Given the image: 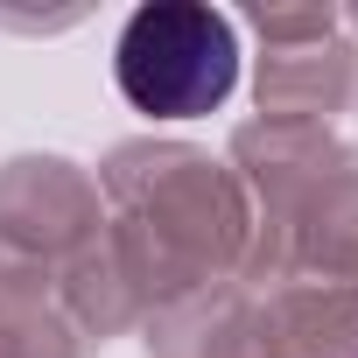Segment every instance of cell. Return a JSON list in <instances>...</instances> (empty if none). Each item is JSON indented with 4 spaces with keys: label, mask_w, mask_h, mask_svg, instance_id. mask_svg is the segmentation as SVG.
<instances>
[{
    "label": "cell",
    "mask_w": 358,
    "mask_h": 358,
    "mask_svg": "<svg viewBox=\"0 0 358 358\" xmlns=\"http://www.w3.org/2000/svg\"><path fill=\"white\" fill-rule=\"evenodd\" d=\"M113 78L148 120H204L239 85V36L225 15L190 0H155L120 29Z\"/></svg>",
    "instance_id": "6da1fadb"
}]
</instances>
